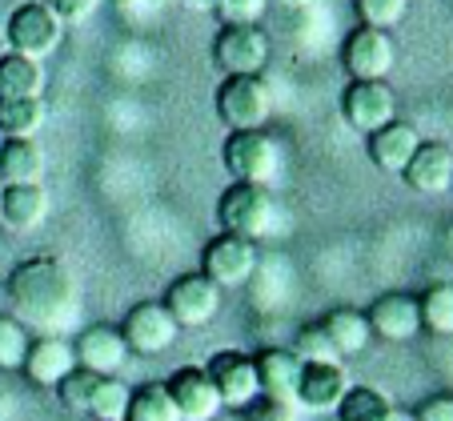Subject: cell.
<instances>
[{"mask_svg":"<svg viewBox=\"0 0 453 421\" xmlns=\"http://www.w3.org/2000/svg\"><path fill=\"white\" fill-rule=\"evenodd\" d=\"M9 313L33 337H65L81 318V289L57 257H25L4 277Z\"/></svg>","mask_w":453,"mask_h":421,"instance_id":"cell-1","label":"cell"},{"mask_svg":"<svg viewBox=\"0 0 453 421\" xmlns=\"http://www.w3.org/2000/svg\"><path fill=\"white\" fill-rule=\"evenodd\" d=\"M269 0H217V17L221 25H257L261 12H265Z\"/></svg>","mask_w":453,"mask_h":421,"instance_id":"cell-34","label":"cell"},{"mask_svg":"<svg viewBox=\"0 0 453 421\" xmlns=\"http://www.w3.org/2000/svg\"><path fill=\"white\" fill-rule=\"evenodd\" d=\"M4 36H9V49L20 52V57L44 60L60 49V36H65V25L44 9L41 0H25L9 12V25H4Z\"/></svg>","mask_w":453,"mask_h":421,"instance_id":"cell-8","label":"cell"},{"mask_svg":"<svg viewBox=\"0 0 453 421\" xmlns=\"http://www.w3.org/2000/svg\"><path fill=\"white\" fill-rule=\"evenodd\" d=\"M285 4H309V0H285Z\"/></svg>","mask_w":453,"mask_h":421,"instance_id":"cell-42","label":"cell"},{"mask_svg":"<svg viewBox=\"0 0 453 421\" xmlns=\"http://www.w3.org/2000/svg\"><path fill=\"white\" fill-rule=\"evenodd\" d=\"M257 361V381H261V397L281 405H297V386H301V361L293 349H261L253 353Z\"/></svg>","mask_w":453,"mask_h":421,"instance_id":"cell-19","label":"cell"},{"mask_svg":"<svg viewBox=\"0 0 453 421\" xmlns=\"http://www.w3.org/2000/svg\"><path fill=\"white\" fill-rule=\"evenodd\" d=\"M345 394H349L345 365H301V386H297L301 410H313V413L337 410Z\"/></svg>","mask_w":453,"mask_h":421,"instance_id":"cell-20","label":"cell"},{"mask_svg":"<svg viewBox=\"0 0 453 421\" xmlns=\"http://www.w3.org/2000/svg\"><path fill=\"white\" fill-rule=\"evenodd\" d=\"M293 357H297L301 365H345L337 345L329 341V333L321 329V321H309V325L297 329V337H293Z\"/></svg>","mask_w":453,"mask_h":421,"instance_id":"cell-29","label":"cell"},{"mask_svg":"<svg viewBox=\"0 0 453 421\" xmlns=\"http://www.w3.org/2000/svg\"><path fill=\"white\" fill-rule=\"evenodd\" d=\"M96 373H88V370H73L69 378L60 381L52 394H57V402H60V410H69V413H88V402H93V389H96Z\"/></svg>","mask_w":453,"mask_h":421,"instance_id":"cell-33","label":"cell"},{"mask_svg":"<svg viewBox=\"0 0 453 421\" xmlns=\"http://www.w3.org/2000/svg\"><path fill=\"white\" fill-rule=\"evenodd\" d=\"M73 370H77V349L69 337H33L20 373L41 389H57Z\"/></svg>","mask_w":453,"mask_h":421,"instance_id":"cell-17","label":"cell"},{"mask_svg":"<svg viewBox=\"0 0 453 421\" xmlns=\"http://www.w3.org/2000/svg\"><path fill=\"white\" fill-rule=\"evenodd\" d=\"M117 329L125 337L128 353H137V357H161L180 337V325L173 321V313L165 310L161 301H137Z\"/></svg>","mask_w":453,"mask_h":421,"instance_id":"cell-9","label":"cell"},{"mask_svg":"<svg viewBox=\"0 0 453 421\" xmlns=\"http://www.w3.org/2000/svg\"><path fill=\"white\" fill-rule=\"evenodd\" d=\"M394 421H397V417H394Z\"/></svg>","mask_w":453,"mask_h":421,"instance_id":"cell-46","label":"cell"},{"mask_svg":"<svg viewBox=\"0 0 453 421\" xmlns=\"http://www.w3.org/2000/svg\"><path fill=\"white\" fill-rule=\"evenodd\" d=\"M77 349V365L96 378H120V370L128 365V345L120 337L117 325H88L81 329V337L73 341Z\"/></svg>","mask_w":453,"mask_h":421,"instance_id":"cell-15","label":"cell"},{"mask_svg":"<svg viewBox=\"0 0 453 421\" xmlns=\"http://www.w3.org/2000/svg\"><path fill=\"white\" fill-rule=\"evenodd\" d=\"M421 329L434 337H453V281H437L418 293Z\"/></svg>","mask_w":453,"mask_h":421,"instance_id":"cell-26","label":"cell"},{"mask_svg":"<svg viewBox=\"0 0 453 421\" xmlns=\"http://www.w3.org/2000/svg\"><path fill=\"white\" fill-rule=\"evenodd\" d=\"M44 149L36 141H4L0 145V185H41Z\"/></svg>","mask_w":453,"mask_h":421,"instance_id":"cell-24","label":"cell"},{"mask_svg":"<svg viewBox=\"0 0 453 421\" xmlns=\"http://www.w3.org/2000/svg\"><path fill=\"white\" fill-rule=\"evenodd\" d=\"M205 373L213 378L217 394H221L225 410H241L245 413L253 402H261V381H257V361L253 353L241 349H221L209 357Z\"/></svg>","mask_w":453,"mask_h":421,"instance_id":"cell-12","label":"cell"},{"mask_svg":"<svg viewBox=\"0 0 453 421\" xmlns=\"http://www.w3.org/2000/svg\"><path fill=\"white\" fill-rule=\"evenodd\" d=\"M169 389L173 405H177L180 421H217L221 417V394H217L213 378L205 373V365H180L161 381Z\"/></svg>","mask_w":453,"mask_h":421,"instance_id":"cell-13","label":"cell"},{"mask_svg":"<svg viewBox=\"0 0 453 421\" xmlns=\"http://www.w3.org/2000/svg\"><path fill=\"white\" fill-rule=\"evenodd\" d=\"M33 333L20 325L12 313H0V373H20L28 357Z\"/></svg>","mask_w":453,"mask_h":421,"instance_id":"cell-30","label":"cell"},{"mask_svg":"<svg viewBox=\"0 0 453 421\" xmlns=\"http://www.w3.org/2000/svg\"><path fill=\"white\" fill-rule=\"evenodd\" d=\"M413 421H453V394H434L413 410Z\"/></svg>","mask_w":453,"mask_h":421,"instance_id":"cell-36","label":"cell"},{"mask_svg":"<svg viewBox=\"0 0 453 421\" xmlns=\"http://www.w3.org/2000/svg\"><path fill=\"white\" fill-rule=\"evenodd\" d=\"M128 397H133V389H128L120 378H101L93 389V402H88V417L93 421H120L128 410Z\"/></svg>","mask_w":453,"mask_h":421,"instance_id":"cell-31","label":"cell"},{"mask_svg":"<svg viewBox=\"0 0 453 421\" xmlns=\"http://www.w3.org/2000/svg\"><path fill=\"white\" fill-rule=\"evenodd\" d=\"M0 313H9V289H4V277H0Z\"/></svg>","mask_w":453,"mask_h":421,"instance_id":"cell-37","label":"cell"},{"mask_svg":"<svg viewBox=\"0 0 453 421\" xmlns=\"http://www.w3.org/2000/svg\"><path fill=\"white\" fill-rule=\"evenodd\" d=\"M334 413H337V421H394L389 397L369 386H349V394L342 397V405Z\"/></svg>","mask_w":453,"mask_h":421,"instance_id":"cell-28","label":"cell"},{"mask_svg":"<svg viewBox=\"0 0 453 421\" xmlns=\"http://www.w3.org/2000/svg\"><path fill=\"white\" fill-rule=\"evenodd\" d=\"M321 321V329L329 333V341L337 345V353H342V361L349 357H361V353L369 349V341H373V329H369V318L365 310H353V305H337V310H329Z\"/></svg>","mask_w":453,"mask_h":421,"instance_id":"cell-22","label":"cell"},{"mask_svg":"<svg viewBox=\"0 0 453 421\" xmlns=\"http://www.w3.org/2000/svg\"><path fill=\"white\" fill-rule=\"evenodd\" d=\"M402 180L413 193H426V197H434V193H449V185H453V149L445 145V141H421L418 153H413V161L405 165Z\"/></svg>","mask_w":453,"mask_h":421,"instance_id":"cell-18","label":"cell"},{"mask_svg":"<svg viewBox=\"0 0 453 421\" xmlns=\"http://www.w3.org/2000/svg\"><path fill=\"white\" fill-rule=\"evenodd\" d=\"M217 117L229 133L237 129H265L273 117V88L265 77H225L217 85Z\"/></svg>","mask_w":453,"mask_h":421,"instance_id":"cell-3","label":"cell"},{"mask_svg":"<svg viewBox=\"0 0 453 421\" xmlns=\"http://www.w3.org/2000/svg\"><path fill=\"white\" fill-rule=\"evenodd\" d=\"M273 57L261 25H221L213 41V65L225 77H265V65Z\"/></svg>","mask_w":453,"mask_h":421,"instance_id":"cell-4","label":"cell"},{"mask_svg":"<svg viewBox=\"0 0 453 421\" xmlns=\"http://www.w3.org/2000/svg\"><path fill=\"white\" fill-rule=\"evenodd\" d=\"M221 165L229 172V180H237V185H261V189H269V180L281 172V145L265 129H237L225 137Z\"/></svg>","mask_w":453,"mask_h":421,"instance_id":"cell-2","label":"cell"},{"mask_svg":"<svg viewBox=\"0 0 453 421\" xmlns=\"http://www.w3.org/2000/svg\"><path fill=\"white\" fill-rule=\"evenodd\" d=\"M421 145V133L413 120H389L385 129L369 133L365 137V149H369V161H373V169L389 172V177H402L405 165L413 161V153H418Z\"/></svg>","mask_w":453,"mask_h":421,"instance_id":"cell-16","label":"cell"},{"mask_svg":"<svg viewBox=\"0 0 453 421\" xmlns=\"http://www.w3.org/2000/svg\"><path fill=\"white\" fill-rule=\"evenodd\" d=\"M145 4H169V0H145Z\"/></svg>","mask_w":453,"mask_h":421,"instance_id":"cell-41","label":"cell"},{"mask_svg":"<svg viewBox=\"0 0 453 421\" xmlns=\"http://www.w3.org/2000/svg\"><path fill=\"white\" fill-rule=\"evenodd\" d=\"M0 145H4V137H0Z\"/></svg>","mask_w":453,"mask_h":421,"instance_id":"cell-44","label":"cell"},{"mask_svg":"<svg viewBox=\"0 0 453 421\" xmlns=\"http://www.w3.org/2000/svg\"><path fill=\"white\" fill-rule=\"evenodd\" d=\"M41 4L60 20V25H81V20L93 17L101 0H41Z\"/></svg>","mask_w":453,"mask_h":421,"instance_id":"cell-35","label":"cell"},{"mask_svg":"<svg viewBox=\"0 0 453 421\" xmlns=\"http://www.w3.org/2000/svg\"><path fill=\"white\" fill-rule=\"evenodd\" d=\"M4 257H9V245H4V233H0V265H4Z\"/></svg>","mask_w":453,"mask_h":421,"instance_id":"cell-38","label":"cell"},{"mask_svg":"<svg viewBox=\"0 0 453 421\" xmlns=\"http://www.w3.org/2000/svg\"><path fill=\"white\" fill-rule=\"evenodd\" d=\"M449 189H453V185H449Z\"/></svg>","mask_w":453,"mask_h":421,"instance_id":"cell-45","label":"cell"},{"mask_svg":"<svg viewBox=\"0 0 453 421\" xmlns=\"http://www.w3.org/2000/svg\"><path fill=\"white\" fill-rule=\"evenodd\" d=\"M104 4H112V9H128L133 0H104Z\"/></svg>","mask_w":453,"mask_h":421,"instance_id":"cell-39","label":"cell"},{"mask_svg":"<svg viewBox=\"0 0 453 421\" xmlns=\"http://www.w3.org/2000/svg\"><path fill=\"white\" fill-rule=\"evenodd\" d=\"M217 225L221 233H233V237H265L269 225H273V197L261 185H237L229 180L225 193L217 197Z\"/></svg>","mask_w":453,"mask_h":421,"instance_id":"cell-5","label":"cell"},{"mask_svg":"<svg viewBox=\"0 0 453 421\" xmlns=\"http://www.w3.org/2000/svg\"><path fill=\"white\" fill-rule=\"evenodd\" d=\"M161 305L173 313V321H177L180 329H205V325H213L217 313H221L225 289H217L197 269V273H180L177 281L165 289Z\"/></svg>","mask_w":453,"mask_h":421,"instance_id":"cell-6","label":"cell"},{"mask_svg":"<svg viewBox=\"0 0 453 421\" xmlns=\"http://www.w3.org/2000/svg\"><path fill=\"white\" fill-rule=\"evenodd\" d=\"M0 201H4V185H0Z\"/></svg>","mask_w":453,"mask_h":421,"instance_id":"cell-43","label":"cell"},{"mask_svg":"<svg viewBox=\"0 0 453 421\" xmlns=\"http://www.w3.org/2000/svg\"><path fill=\"white\" fill-rule=\"evenodd\" d=\"M373 337L389 345H410L421 333V305L418 293H381L365 310Z\"/></svg>","mask_w":453,"mask_h":421,"instance_id":"cell-14","label":"cell"},{"mask_svg":"<svg viewBox=\"0 0 453 421\" xmlns=\"http://www.w3.org/2000/svg\"><path fill=\"white\" fill-rule=\"evenodd\" d=\"M353 12L365 28H381L394 33L405 17H410V0H353Z\"/></svg>","mask_w":453,"mask_h":421,"instance_id":"cell-32","label":"cell"},{"mask_svg":"<svg viewBox=\"0 0 453 421\" xmlns=\"http://www.w3.org/2000/svg\"><path fill=\"white\" fill-rule=\"evenodd\" d=\"M52 201L44 185H4V201H0V225L9 233H33L44 225Z\"/></svg>","mask_w":453,"mask_h":421,"instance_id":"cell-21","label":"cell"},{"mask_svg":"<svg viewBox=\"0 0 453 421\" xmlns=\"http://www.w3.org/2000/svg\"><path fill=\"white\" fill-rule=\"evenodd\" d=\"M342 65L349 80H385L397 65V41L394 33L357 25L342 44Z\"/></svg>","mask_w":453,"mask_h":421,"instance_id":"cell-11","label":"cell"},{"mask_svg":"<svg viewBox=\"0 0 453 421\" xmlns=\"http://www.w3.org/2000/svg\"><path fill=\"white\" fill-rule=\"evenodd\" d=\"M120 421H180L177 405H173L169 389L161 386V381H153V386H137L133 389V397H128V410Z\"/></svg>","mask_w":453,"mask_h":421,"instance_id":"cell-27","label":"cell"},{"mask_svg":"<svg viewBox=\"0 0 453 421\" xmlns=\"http://www.w3.org/2000/svg\"><path fill=\"white\" fill-rule=\"evenodd\" d=\"M44 96H0V137L4 141H36L44 129Z\"/></svg>","mask_w":453,"mask_h":421,"instance_id":"cell-23","label":"cell"},{"mask_svg":"<svg viewBox=\"0 0 453 421\" xmlns=\"http://www.w3.org/2000/svg\"><path fill=\"white\" fill-rule=\"evenodd\" d=\"M257 265H261L257 241L233 237V233H217L205 245V253H201V273H205L217 289H241V285H249Z\"/></svg>","mask_w":453,"mask_h":421,"instance_id":"cell-7","label":"cell"},{"mask_svg":"<svg viewBox=\"0 0 453 421\" xmlns=\"http://www.w3.org/2000/svg\"><path fill=\"white\" fill-rule=\"evenodd\" d=\"M342 120L361 137L397 120V93L389 80H349L342 93Z\"/></svg>","mask_w":453,"mask_h":421,"instance_id":"cell-10","label":"cell"},{"mask_svg":"<svg viewBox=\"0 0 453 421\" xmlns=\"http://www.w3.org/2000/svg\"><path fill=\"white\" fill-rule=\"evenodd\" d=\"M197 9H217V0H193Z\"/></svg>","mask_w":453,"mask_h":421,"instance_id":"cell-40","label":"cell"},{"mask_svg":"<svg viewBox=\"0 0 453 421\" xmlns=\"http://www.w3.org/2000/svg\"><path fill=\"white\" fill-rule=\"evenodd\" d=\"M44 93V65L20 52H0V96H41Z\"/></svg>","mask_w":453,"mask_h":421,"instance_id":"cell-25","label":"cell"}]
</instances>
